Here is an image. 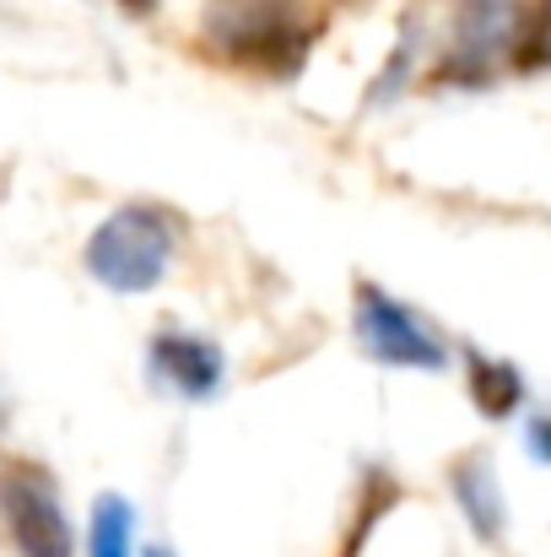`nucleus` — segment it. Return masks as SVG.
Listing matches in <instances>:
<instances>
[{"instance_id": "obj_1", "label": "nucleus", "mask_w": 551, "mask_h": 557, "mask_svg": "<svg viewBox=\"0 0 551 557\" xmlns=\"http://www.w3.org/2000/svg\"><path fill=\"white\" fill-rule=\"evenodd\" d=\"M174 255V227L152 206H125L114 211L92 238H87V271L109 293H147L163 282Z\"/></svg>"}, {"instance_id": "obj_2", "label": "nucleus", "mask_w": 551, "mask_h": 557, "mask_svg": "<svg viewBox=\"0 0 551 557\" xmlns=\"http://www.w3.org/2000/svg\"><path fill=\"white\" fill-rule=\"evenodd\" d=\"M211 38L260 71H292L309 54V22L287 0H222L211 11Z\"/></svg>"}, {"instance_id": "obj_3", "label": "nucleus", "mask_w": 551, "mask_h": 557, "mask_svg": "<svg viewBox=\"0 0 551 557\" xmlns=\"http://www.w3.org/2000/svg\"><path fill=\"white\" fill-rule=\"evenodd\" d=\"M358 336H363L367 352L378 363H389V369H443V342L405 304H395L378 287L358 293Z\"/></svg>"}, {"instance_id": "obj_4", "label": "nucleus", "mask_w": 551, "mask_h": 557, "mask_svg": "<svg viewBox=\"0 0 551 557\" xmlns=\"http://www.w3.org/2000/svg\"><path fill=\"white\" fill-rule=\"evenodd\" d=\"M0 504H5V525L16 536V547L27 557H71V525L60 515V498L49 493V482L11 471L0 482Z\"/></svg>"}, {"instance_id": "obj_5", "label": "nucleus", "mask_w": 551, "mask_h": 557, "mask_svg": "<svg viewBox=\"0 0 551 557\" xmlns=\"http://www.w3.org/2000/svg\"><path fill=\"white\" fill-rule=\"evenodd\" d=\"M152 369L163 373L174 389L184 395H211L222 384V352L200 336H184V331H163L152 342Z\"/></svg>"}, {"instance_id": "obj_6", "label": "nucleus", "mask_w": 551, "mask_h": 557, "mask_svg": "<svg viewBox=\"0 0 551 557\" xmlns=\"http://www.w3.org/2000/svg\"><path fill=\"white\" fill-rule=\"evenodd\" d=\"M503 38H509V5H503V0H481V5H471V16H465V27H460V49H454L449 71L481 76V71L492 65V54L503 49Z\"/></svg>"}, {"instance_id": "obj_7", "label": "nucleus", "mask_w": 551, "mask_h": 557, "mask_svg": "<svg viewBox=\"0 0 551 557\" xmlns=\"http://www.w3.org/2000/svg\"><path fill=\"white\" fill-rule=\"evenodd\" d=\"M454 498H460V509H465V520L481 542L503 536V493H498V476L487 471V460H465L454 471Z\"/></svg>"}, {"instance_id": "obj_8", "label": "nucleus", "mask_w": 551, "mask_h": 557, "mask_svg": "<svg viewBox=\"0 0 551 557\" xmlns=\"http://www.w3.org/2000/svg\"><path fill=\"white\" fill-rule=\"evenodd\" d=\"M136 515L120 493H103L98 509H92V531H87V557H136Z\"/></svg>"}, {"instance_id": "obj_9", "label": "nucleus", "mask_w": 551, "mask_h": 557, "mask_svg": "<svg viewBox=\"0 0 551 557\" xmlns=\"http://www.w3.org/2000/svg\"><path fill=\"white\" fill-rule=\"evenodd\" d=\"M525 395V379L514 363H492V358H476L471 363V400L487 411V417H509Z\"/></svg>"}, {"instance_id": "obj_10", "label": "nucleus", "mask_w": 551, "mask_h": 557, "mask_svg": "<svg viewBox=\"0 0 551 557\" xmlns=\"http://www.w3.org/2000/svg\"><path fill=\"white\" fill-rule=\"evenodd\" d=\"M514 60H519L525 71L551 65V0H541V5L525 16V27L514 33Z\"/></svg>"}, {"instance_id": "obj_11", "label": "nucleus", "mask_w": 551, "mask_h": 557, "mask_svg": "<svg viewBox=\"0 0 551 557\" xmlns=\"http://www.w3.org/2000/svg\"><path fill=\"white\" fill-rule=\"evenodd\" d=\"M525 438H530V455H541V460L551 466V417H530Z\"/></svg>"}, {"instance_id": "obj_12", "label": "nucleus", "mask_w": 551, "mask_h": 557, "mask_svg": "<svg viewBox=\"0 0 551 557\" xmlns=\"http://www.w3.org/2000/svg\"><path fill=\"white\" fill-rule=\"evenodd\" d=\"M147 557H174V553H168V547H152V553H147Z\"/></svg>"}]
</instances>
